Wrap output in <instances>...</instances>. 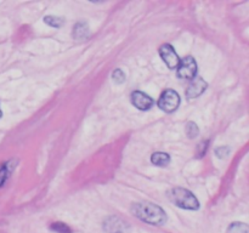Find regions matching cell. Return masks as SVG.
I'll list each match as a JSON object with an SVG mask.
<instances>
[{
  "label": "cell",
  "mask_w": 249,
  "mask_h": 233,
  "mask_svg": "<svg viewBox=\"0 0 249 233\" xmlns=\"http://www.w3.org/2000/svg\"><path fill=\"white\" fill-rule=\"evenodd\" d=\"M131 211L139 220L153 226H162L167 222V214L164 209L155 203L141 201L135 203L131 206Z\"/></svg>",
  "instance_id": "obj_1"
},
{
  "label": "cell",
  "mask_w": 249,
  "mask_h": 233,
  "mask_svg": "<svg viewBox=\"0 0 249 233\" xmlns=\"http://www.w3.org/2000/svg\"><path fill=\"white\" fill-rule=\"evenodd\" d=\"M168 198L173 204L181 209H186V210H198L199 209L198 199L186 188H181V187L173 188L172 191L168 192Z\"/></svg>",
  "instance_id": "obj_2"
},
{
  "label": "cell",
  "mask_w": 249,
  "mask_h": 233,
  "mask_svg": "<svg viewBox=\"0 0 249 233\" xmlns=\"http://www.w3.org/2000/svg\"><path fill=\"white\" fill-rule=\"evenodd\" d=\"M180 101L181 99L175 90H165L158 100V107L167 113H172V112L177 111L178 107L180 106Z\"/></svg>",
  "instance_id": "obj_3"
},
{
  "label": "cell",
  "mask_w": 249,
  "mask_h": 233,
  "mask_svg": "<svg viewBox=\"0 0 249 233\" xmlns=\"http://www.w3.org/2000/svg\"><path fill=\"white\" fill-rule=\"evenodd\" d=\"M177 74L182 79H194L197 74V63L192 56L184 57L178 65Z\"/></svg>",
  "instance_id": "obj_4"
},
{
  "label": "cell",
  "mask_w": 249,
  "mask_h": 233,
  "mask_svg": "<svg viewBox=\"0 0 249 233\" xmlns=\"http://www.w3.org/2000/svg\"><path fill=\"white\" fill-rule=\"evenodd\" d=\"M104 230L106 233H129V226L117 216H109L104 221Z\"/></svg>",
  "instance_id": "obj_5"
},
{
  "label": "cell",
  "mask_w": 249,
  "mask_h": 233,
  "mask_svg": "<svg viewBox=\"0 0 249 233\" xmlns=\"http://www.w3.org/2000/svg\"><path fill=\"white\" fill-rule=\"evenodd\" d=\"M160 55L162 57V60L164 61L165 65L170 68V69H174L178 67L180 62V58L178 56L177 51L169 44H164L160 48Z\"/></svg>",
  "instance_id": "obj_6"
},
{
  "label": "cell",
  "mask_w": 249,
  "mask_h": 233,
  "mask_svg": "<svg viewBox=\"0 0 249 233\" xmlns=\"http://www.w3.org/2000/svg\"><path fill=\"white\" fill-rule=\"evenodd\" d=\"M208 87V84H207L206 80L202 77H195L194 79L191 80V84L189 85L186 90V96L189 99H196V97L201 96L206 89Z\"/></svg>",
  "instance_id": "obj_7"
},
{
  "label": "cell",
  "mask_w": 249,
  "mask_h": 233,
  "mask_svg": "<svg viewBox=\"0 0 249 233\" xmlns=\"http://www.w3.org/2000/svg\"><path fill=\"white\" fill-rule=\"evenodd\" d=\"M131 103L140 111H148L153 106V100L142 91H134L131 94Z\"/></svg>",
  "instance_id": "obj_8"
},
{
  "label": "cell",
  "mask_w": 249,
  "mask_h": 233,
  "mask_svg": "<svg viewBox=\"0 0 249 233\" xmlns=\"http://www.w3.org/2000/svg\"><path fill=\"white\" fill-rule=\"evenodd\" d=\"M73 38L77 39V40H83V39H87L90 35V29L88 23L85 22H78L74 27H73L72 32Z\"/></svg>",
  "instance_id": "obj_9"
},
{
  "label": "cell",
  "mask_w": 249,
  "mask_h": 233,
  "mask_svg": "<svg viewBox=\"0 0 249 233\" xmlns=\"http://www.w3.org/2000/svg\"><path fill=\"white\" fill-rule=\"evenodd\" d=\"M151 162L155 164L156 166H167L170 163V157L168 153L164 152H156L153 153L151 157Z\"/></svg>",
  "instance_id": "obj_10"
},
{
  "label": "cell",
  "mask_w": 249,
  "mask_h": 233,
  "mask_svg": "<svg viewBox=\"0 0 249 233\" xmlns=\"http://www.w3.org/2000/svg\"><path fill=\"white\" fill-rule=\"evenodd\" d=\"M12 164H15L14 160L5 163V164H2V166L0 167V187L4 186V183L7 181V179H9L10 174H11L12 170H14L15 165Z\"/></svg>",
  "instance_id": "obj_11"
},
{
  "label": "cell",
  "mask_w": 249,
  "mask_h": 233,
  "mask_svg": "<svg viewBox=\"0 0 249 233\" xmlns=\"http://www.w3.org/2000/svg\"><path fill=\"white\" fill-rule=\"evenodd\" d=\"M228 233H249V228L245 222H233L229 226Z\"/></svg>",
  "instance_id": "obj_12"
},
{
  "label": "cell",
  "mask_w": 249,
  "mask_h": 233,
  "mask_svg": "<svg viewBox=\"0 0 249 233\" xmlns=\"http://www.w3.org/2000/svg\"><path fill=\"white\" fill-rule=\"evenodd\" d=\"M50 230L56 233H72V230L70 228V226L66 225L65 222H60V221L51 223Z\"/></svg>",
  "instance_id": "obj_13"
},
{
  "label": "cell",
  "mask_w": 249,
  "mask_h": 233,
  "mask_svg": "<svg viewBox=\"0 0 249 233\" xmlns=\"http://www.w3.org/2000/svg\"><path fill=\"white\" fill-rule=\"evenodd\" d=\"M44 22H45L46 24H49L50 27H53V28H60V27L65 23L63 18H61V17H57V16L44 17Z\"/></svg>",
  "instance_id": "obj_14"
},
{
  "label": "cell",
  "mask_w": 249,
  "mask_h": 233,
  "mask_svg": "<svg viewBox=\"0 0 249 233\" xmlns=\"http://www.w3.org/2000/svg\"><path fill=\"white\" fill-rule=\"evenodd\" d=\"M199 133V129L198 126H197L196 123H194V121H190V123H187L186 125V135L189 136L190 138H195L197 137Z\"/></svg>",
  "instance_id": "obj_15"
},
{
  "label": "cell",
  "mask_w": 249,
  "mask_h": 233,
  "mask_svg": "<svg viewBox=\"0 0 249 233\" xmlns=\"http://www.w3.org/2000/svg\"><path fill=\"white\" fill-rule=\"evenodd\" d=\"M112 79L116 84H123L125 82V73L121 69V68H117L116 70H113L112 73Z\"/></svg>",
  "instance_id": "obj_16"
},
{
  "label": "cell",
  "mask_w": 249,
  "mask_h": 233,
  "mask_svg": "<svg viewBox=\"0 0 249 233\" xmlns=\"http://www.w3.org/2000/svg\"><path fill=\"white\" fill-rule=\"evenodd\" d=\"M208 145H209V141L206 140V141H203V142H201L198 146H197V150H196L197 157L201 158V157H203L204 154H206L207 150H208Z\"/></svg>",
  "instance_id": "obj_17"
},
{
  "label": "cell",
  "mask_w": 249,
  "mask_h": 233,
  "mask_svg": "<svg viewBox=\"0 0 249 233\" xmlns=\"http://www.w3.org/2000/svg\"><path fill=\"white\" fill-rule=\"evenodd\" d=\"M230 152L231 150L228 146H220V147H218L215 150V154L218 155L219 158H226L230 154Z\"/></svg>",
  "instance_id": "obj_18"
},
{
  "label": "cell",
  "mask_w": 249,
  "mask_h": 233,
  "mask_svg": "<svg viewBox=\"0 0 249 233\" xmlns=\"http://www.w3.org/2000/svg\"><path fill=\"white\" fill-rule=\"evenodd\" d=\"M1 116H2V112H1V108H0V118H1Z\"/></svg>",
  "instance_id": "obj_19"
}]
</instances>
